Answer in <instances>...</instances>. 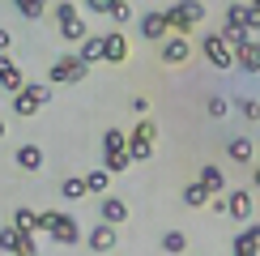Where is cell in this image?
Masks as SVG:
<instances>
[{"mask_svg":"<svg viewBox=\"0 0 260 256\" xmlns=\"http://www.w3.org/2000/svg\"><path fill=\"white\" fill-rule=\"evenodd\" d=\"M239 26L247 30V35H260V5H252V0H239Z\"/></svg>","mask_w":260,"mask_h":256,"instance_id":"21","label":"cell"},{"mask_svg":"<svg viewBox=\"0 0 260 256\" xmlns=\"http://www.w3.org/2000/svg\"><path fill=\"white\" fill-rule=\"evenodd\" d=\"M137 35L145 39V43H162V39L171 35V30H167V17H162V9H154V13H141V17H137Z\"/></svg>","mask_w":260,"mask_h":256,"instance_id":"8","label":"cell"},{"mask_svg":"<svg viewBox=\"0 0 260 256\" xmlns=\"http://www.w3.org/2000/svg\"><path fill=\"white\" fill-rule=\"evenodd\" d=\"M235 103H239V111L247 115V120H256V115H260V103L256 99H235Z\"/></svg>","mask_w":260,"mask_h":256,"instance_id":"35","label":"cell"},{"mask_svg":"<svg viewBox=\"0 0 260 256\" xmlns=\"http://www.w3.org/2000/svg\"><path fill=\"white\" fill-rule=\"evenodd\" d=\"M192 60V39L188 35H167L162 39V64L175 69V64H188Z\"/></svg>","mask_w":260,"mask_h":256,"instance_id":"7","label":"cell"},{"mask_svg":"<svg viewBox=\"0 0 260 256\" xmlns=\"http://www.w3.org/2000/svg\"><path fill=\"white\" fill-rule=\"evenodd\" d=\"M197 184L209 192V197H222V192H226V171L213 167V163H205V167L197 171Z\"/></svg>","mask_w":260,"mask_h":256,"instance_id":"12","label":"cell"},{"mask_svg":"<svg viewBox=\"0 0 260 256\" xmlns=\"http://www.w3.org/2000/svg\"><path fill=\"white\" fill-rule=\"evenodd\" d=\"M107 17L115 21V26H128V21H133V9H128V0H111V9H107Z\"/></svg>","mask_w":260,"mask_h":256,"instance_id":"29","label":"cell"},{"mask_svg":"<svg viewBox=\"0 0 260 256\" xmlns=\"http://www.w3.org/2000/svg\"><path fill=\"white\" fill-rule=\"evenodd\" d=\"M21 256H39V231H26L21 235V248H17Z\"/></svg>","mask_w":260,"mask_h":256,"instance_id":"32","label":"cell"},{"mask_svg":"<svg viewBox=\"0 0 260 256\" xmlns=\"http://www.w3.org/2000/svg\"><path fill=\"white\" fill-rule=\"evenodd\" d=\"M85 192H90V197H103L107 188H111V175H107V171H85Z\"/></svg>","mask_w":260,"mask_h":256,"instance_id":"23","label":"cell"},{"mask_svg":"<svg viewBox=\"0 0 260 256\" xmlns=\"http://www.w3.org/2000/svg\"><path fill=\"white\" fill-rule=\"evenodd\" d=\"M51 13H56V21H64V17H77V5H73V0H60V5L51 9Z\"/></svg>","mask_w":260,"mask_h":256,"instance_id":"34","label":"cell"},{"mask_svg":"<svg viewBox=\"0 0 260 256\" xmlns=\"http://www.w3.org/2000/svg\"><path fill=\"white\" fill-rule=\"evenodd\" d=\"M17 256H21V252H17Z\"/></svg>","mask_w":260,"mask_h":256,"instance_id":"40","label":"cell"},{"mask_svg":"<svg viewBox=\"0 0 260 256\" xmlns=\"http://www.w3.org/2000/svg\"><path fill=\"white\" fill-rule=\"evenodd\" d=\"M201 56L209 60V69H235V51L222 43V35H201Z\"/></svg>","mask_w":260,"mask_h":256,"instance_id":"6","label":"cell"},{"mask_svg":"<svg viewBox=\"0 0 260 256\" xmlns=\"http://www.w3.org/2000/svg\"><path fill=\"white\" fill-rule=\"evenodd\" d=\"M43 103H51V85H47V81H26V85L13 94V115L26 120V115H35Z\"/></svg>","mask_w":260,"mask_h":256,"instance_id":"3","label":"cell"},{"mask_svg":"<svg viewBox=\"0 0 260 256\" xmlns=\"http://www.w3.org/2000/svg\"><path fill=\"white\" fill-rule=\"evenodd\" d=\"M124 141H128V133H120V128H107V133H103V154L124 149Z\"/></svg>","mask_w":260,"mask_h":256,"instance_id":"30","label":"cell"},{"mask_svg":"<svg viewBox=\"0 0 260 256\" xmlns=\"http://www.w3.org/2000/svg\"><path fill=\"white\" fill-rule=\"evenodd\" d=\"M13 227L17 231H35V209L30 205H13Z\"/></svg>","mask_w":260,"mask_h":256,"instance_id":"31","label":"cell"},{"mask_svg":"<svg viewBox=\"0 0 260 256\" xmlns=\"http://www.w3.org/2000/svg\"><path fill=\"white\" fill-rule=\"evenodd\" d=\"M154 141H158V124L141 115V124L128 133L124 149H128V158H133V163H145V158H154Z\"/></svg>","mask_w":260,"mask_h":256,"instance_id":"2","label":"cell"},{"mask_svg":"<svg viewBox=\"0 0 260 256\" xmlns=\"http://www.w3.org/2000/svg\"><path fill=\"white\" fill-rule=\"evenodd\" d=\"M47 5H51V0H13V9L21 17H30V21H39L43 13H47Z\"/></svg>","mask_w":260,"mask_h":256,"instance_id":"25","label":"cell"},{"mask_svg":"<svg viewBox=\"0 0 260 256\" xmlns=\"http://www.w3.org/2000/svg\"><path fill=\"white\" fill-rule=\"evenodd\" d=\"M162 17H167L171 35H192V26L205 21V5L201 0H175L171 9H162Z\"/></svg>","mask_w":260,"mask_h":256,"instance_id":"1","label":"cell"},{"mask_svg":"<svg viewBox=\"0 0 260 256\" xmlns=\"http://www.w3.org/2000/svg\"><path fill=\"white\" fill-rule=\"evenodd\" d=\"M226 158L239 163V167H247L256 158V141H252V137H231V141H226Z\"/></svg>","mask_w":260,"mask_h":256,"instance_id":"15","label":"cell"},{"mask_svg":"<svg viewBox=\"0 0 260 256\" xmlns=\"http://www.w3.org/2000/svg\"><path fill=\"white\" fill-rule=\"evenodd\" d=\"M99 222L124 227V222H128V205H124L120 197H107V192H103V201H99Z\"/></svg>","mask_w":260,"mask_h":256,"instance_id":"13","label":"cell"},{"mask_svg":"<svg viewBox=\"0 0 260 256\" xmlns=\"http://www.w3.org/2000/svg\"><path fill=\"white\" fill-rule=\"evenodd\" d=\"M60 26V39H69V43H81L85 35H90V26H85V17L77 13V17H64V21H56Z\"/></svg>","mask_w":260,"mask_h":256,"instance_id":"19","label":"cell"},{"mask_svg":"<svg viewBox=\"0 0 260 256\" xmlns=\"http://www.w3.org/2000/svg\"><path fill=\"white\" fill-rule=\"evenodd\" d=\"M235 252H260V227L256 222H243V231L235 235Z\"/></svg>","mask_w":260,"mask_h":256,"instance_id":"20","label":"cell"},{"mask_svg":"<svg viewBox=\"0 0 260 256\" xmlns=\"http://www.w3.org/2000/svg\"><path fill=\"white\" fill-rule=\"evenodd\" d=\"M47 235H51V243H64V248L81 243V227H77V218H73V213H56V227H51Z\"/></svg>","mask_w":260,"mask_h":256,"instance_id":"9","label":"cell"},{"mask_svg":"<svg viewBox=\"0 0 260 256\" xmlns=\"http://www.w3.org/2000/svg\"><path fill=\"white\" fill-rule=\"evenodd\" d=\"M183 205H188V209H205V205H209V192H205L197 179H192V184L183 188Z\"/></svg>","mask_w":260,"mask_h":256,"instance_id":"26","label":"cell"},{"mask_svg":"<svg viewBox=\"0 0 260 256\" xmlns=\"http://www.w3.org/2000/svg\"><path fill=\"white\" fill-rule=\"evenodd\" d=\"M226 111H231V103H226L222 94H213V99H209V115H213V120H222Z\"/></svg>","mask_w":260,"mask_h":256,"instance_id":"33","label":"cell"},{"mask_svg":"<svg viewBox=\"0 0 260 256\" xmlns=\"http://www.w3.org/2000/svg\"><path fill=\"white\" fill-rule=\"evenodd\" d=\"M13 167H17V171H39V167H43V149H39L35 141L17 145V154H13Z\"/></svg>","mask_w":260,"mask_h":256,"instance_id":"17","label":"cell"},{"mask_svg":"<svg viewBox=\"0 0 260 256\" xmlns=\"http://www.w3.org/2000/svg\"><path fill=\"white\" fill-rule=\"evenodd\" d=\"M107 9H111V0H85V13H103L107 17Z\"/></svg>","mask_w":260,"mask_h":256,"instance_id":"36","label":"cell"},{"mask_svg":"<svg viewBox=\"0 0 260 256\" xmlns=\"http://www.w3.org/2000/svg\"><path fill=\"white\" fill-rule=\"evenodd\" d=\"M90 64H81L77 56H60L56 64L47 69V85H73V81H85Z\"/></svg>","mask_w":260,"mask_h":256,"instance_id":"5","label":"cell"},{"mask_svg":"<svg viewBox=\"0 0 260 256\" xmlns=\"http://www.w3.org/2000/svg\"><path fill=\"white\" fill-rule=\"evenodd\" d=\"M235 69H239V73H256V69H260V39L235 47Z\"/></svg>","mask_w":260,"mask_h":256,"instance_id":"16","label":"cell"},{"mask_svg":"<svg viewBox=\"0 0 260 256\" xmlns=\"http://www.w3.org/2000/svg\"><path fill=\"white\" fill-rule=\"evenodd\" d=\"M73 56H77L81 64H94V60H103V35H94V30H90V35H85V39L77 43V51H73Z\"/></svg>","mask_w":260,"mask_h":256,"instance_id":"18","label":"cell"},{"mask_svg":"<svg viewBox=\"0 0 260 256\" xmlns=\"http://www.w3.org/2000/svg\"><path fill=\"white\" fill-rule=\"evenodd\" d=\"M0 85H5L9 94H17L21 85H26V73L17 69V60L9 56V51H0Z\"/></svg>","mask_w":260,"mask_h":256,"instance_id":"11","label":"cell"},{"mask_svg":"<svg viewBox=\"0 0 260 256\" xmlns=\"http://www.w3.org/2000/svg\"><path fill=\"white\" fill-rule=\"evenodd\" d=\"M85 243H90V252H99V256H107L120 243V227H111V222H99L90 235H85Z\"/></svg>","mask_w":260,"mask_h":256,"instance_id":"10","label":"cell"},{"mask_svg":"<svg viewBox=\"0 0 260 256\" xmlns=\"http://www.w3.org/2000/svg\"><path fill=\"white\" fill-rule=\"evenodd\" d=\"M133 111H137V115H145V111H149V99H141V94H137V99H133Z\"/></svg>","mask_w":260,"mask_h":256,"instance_id":"37","label":"cell"},{"mask_svg":"<svg viewBox=\"0 0 260 256\" xmlns=\"http://www.w3.org/2000/svg\"><path fill=\"white\" fill-rule=\"evenodd\" d=\"M162 252L183 256V252H188V235H183V231H167V235H162Z\"/></svg>","mask_w":260,"mask_h":256,"instance_id":"27","label":"cell"},{"mask_svg":"<svg viewBox=\"0 0 260 256\" xmlns=\"http://www.w3.org/2000/svg\"><path fill=\"white\" fill-rule=\"evenodd\" d=\"M103 60H107V64H124V60H128V39H124V30L103 35Z\"/></svg>","mask_w":260,"mask_h":256,"instance_id":"14","label":"cell"},{"mask_svg":"<svg viewBox=\"0 0 260 256\" xmlns=\"http://www.w3.org/2000/svg\"><path fill=\"white\" fill-rule=\"evenodd\" d=\"M235 256H260V252H235Z\"/></svg>","mask_w":260,"mask_h":256,"instance_id":"39","label":"cell"},{"mask_svg":"<svg viewBox=\"0 0 260 256\" xmlns=\"http://www.w3.org/2000/svg\"><path fill=\"white\" fill-rule=\"evenodd\" d=\"M222 213H231L235 222H256V197L252 188H235V192H222Z\"/></svg>","mask_w":260,"mask_h":256,"instance_id":"4","label":"cell"},{"mask_svg":"<svg viewBox=\"0 0 260 256\" xmlns=\"http://www.w3.org/2000/svg\"><path fill=\"white\" fill-rule=\"evenodd\" d=\"M60 197H64V201H81V197H85V179H81V175H69V179L60 184Z\"/></svg>","mask_w":260,"mask_h":256,"instance_id":"28","label":"cell"},{"mask_svg":"<svg viewBox=\"0 0 260 256\" xmlns=\"http://www.w3.org/2000/svg\"><path fill=\"white\" fill-rule=\"evenodd\" d=\"M21 235H26V231H17L13 222H9V227H0V252L17 256V248H21Z\"/></svg>","mask_w":260,"mask_h":256,"instance_id":"24","label":"cell"},{"mask_svg":"<svg viewBox=\"0 0 260 256\" xmlns=\"http://www.w3.org/2000/svg\"><path fill=\"white\" fill-rule=\"evenodd\" d=\"M128 167H133L128 149H115V154H103V171H107V175H124Z\"/></svg>","mask_w":260,"mask_h":256,"instance_id":"22","label":"cell"},{"mask_svg":"<svg viewBox=\"0 0 260 256\" xmlns=\"http://www.w3.org/2000/svg\"><path fill=\"white\" fill-rule=\"evenodd\" d=\"M9 47H13V35H9V30L0 26V51H9Z\"/></svg>","mask_w":260,"mask_h":256,"instance_id":"38","label":"cell"}]
</instances>
